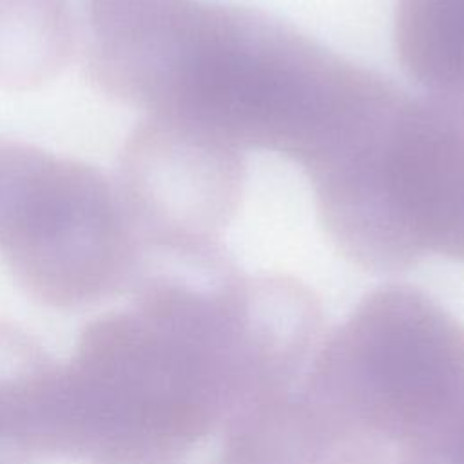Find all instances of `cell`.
I'll return each instance as SVG.
<instances>
[{
    "label": "cell",
    "instance_id": "1",
    "mask_svg": "<svg viewBox=\"0 0 464 464\" xmlns=\"http://www.w3.org/2000/svg\"><path fill=\"white\" fill-rule=\"evenodd\" d=\"M129 294L62 364L53 457L179 464L279 390L285 339L256 274L152 268Z\"/></svg>",
    "mask_w": 464,
    "mask_h": 464
},
{
    "label": "cell",
    "instance_id": "2",
    "mask_svg": "<svg viewBox=\"0 0 464 464\" xmlns=\"http://www.w3.org/2000/svg\"><path fill=\"white\" fill-rule=\"evenodd\" d=\"M373 71L353 65L256 7L201 2L163 107L239 150H270L301 167L332 138Z\"/></svg>",
    "mask_w": 464,
    "mask_h": 464
},
{
    "label": "cell",
    "instance_id": "3",
    "mask_svg": "<svg viewBox=\"0 0 464 464\" xmlns=\"http://www.w3.org/2000/svg\"><path fill=\"white\" fill-rule=\"evenodd\" d=\"M299 393L393 457L464 408V324L413 285H382L324 335Z\"/></svg>",
    "mask_w": 464,
    "mask_h": 464
},
{
    "label": "cell",
    "instance_id": "4",
    "mask_svg": "<svg viewBox=\"0 0 464 464\" xmlns=\"http://www.w3.org/2000/svg\"><path fill=\"white\" fill-rule=\"evenodd\" d=\"M0 250L18 286L56 310L129 292L145 254L118 185L83 161L53 154Z\"/></svg>",
    "mask_w": 464,
    "mask_h": 464
},
{
    "label": "cell",
    "instance_id": "5",
    "mask_svg": "<svg viewBox=\"0 0 464 464\" xmlns=\"http://www.w3.org/2000/svg\"><path fill=\"white\" fill-rule=\"evenodd\" d=\"M116 185L145 248L205 246L239 210L243 150L188 120L147 114L123 145Z\"/></svg>",
    "mask_w": 464,
    "mask_h": 464
},
{
    "label": "cell",
    "instance_id": "6",
    "mask_svg": "<svg viewBox=\"0 0 464 464\" xmlns=\"http://www.w3.org/2000/svg\"><path fill=\"white\" fill-rule=\"evenodd\" d=\"M382 181L420 256L464 261V107L406 94L386 134Z\"/></svg>",
    "mask_w": 464,
    "mask_h": 464
},
{
    "label": "cell",
    "instance_id": "7",
    "mask_svg": "<svg viewBox=\"0 0 464 464\" xmlns=\"http://www.w3.org/2000/svg\"><path fill=\"white\" fill-rule=\"evenodd\" d=\"M201 0H89L83 63L109 98L156 112L174 82Z\"/></svg>",
    "mask_w": 464,
    "mask_h": 464
},
{
    "label": "cell",
    "instance_id": "8",
    "mask_svg": "<svg viewBox=\"0 0 464 464\" xmlns=\"http://www.w3.org/2000/svg\"><path fill=\"white\" fill-rule=\"evenodd\" d=\"M214 464H393V457L337 424L297 390L230 424Z\"/></svg>",
    "mask_w": 464,
    "mask_h": 464
},
{
    "label": "cell",
    "instance_id": "9",
    "mask_svg": "<svg viewBox=\"0 0 464 464\" xmlns=\"http://www.w3.org/2000/svg\"><path fill=\"white\" fill-rule=\"evenodd\" d=\"M62 364L25 330L0 319V437L53 457Z\"/></svg>",
    "mask_w": 464,
    "mask_h": 464
},
{
    "label": "cell",
    "instance_id": "10",
    "mask_svg": "<svg viewBox=\"0 0 464 464\" xmlns=\"http://www.w3.org/2000/svg\"><path fill=\"white\" fill-rule=\"evenodd\" d=\"M393 42L417 85L464 107V0H397Z\"/></svg>",
    "mask_w": 464,
    "mask_h": 464
},
{
    "label": "cell",
    "instance_id": "11",
    "mask_svg": "<svg viewBox=\"0 0 464 464\" xmlns=\"http://www.w3.org/2000/svg\"><path fill=\"white\" fill-rule=\"evenodd\" d=\"M74 42L69 0H0V87L31 91L54 80Z\"/></svg>",
    "mask_w": 464,
    "mask_h": 464
},
{
    "label": "cell",
    "instance_id": "12",
    "mask_svg": "<svg viewBox=\"0 0 464 464\" xmlns=\"http://www.w3.org/2000/svg\"><path fill=\"white\" fill-rule=\"evenodd\" d=\"M49 158L42 149L0 138V237Z\"/></svg>",
    "mask_w": 464,
    "mask_h": 464
},
{
    "label": "cell",
    "instance_id": "13",
    "mask_svg": "<svg viewBox=\"0 0 464 464\" xmlns=\"http://www.w3.org/2000/svg\"><path fill=\"white\" fill-rule=\"evenodd\" d=\"M393 464H464V408L399 446Z\"/></svg>",
    "mask_w": 464,
    "mask_h": 464
},
{
    "label": "cell",
    "instance_id": "14",
    "mask_svg": "<svg viewBox=\"0 0 464 464\" xmlns=\"http://www.w3.org/2000/svg\"><path fill=\"white\" fill-rule=\"evenodd\" d=\"M33 459L24 446L0 437V464H31Z\"/></svg>",
    "mask_w": 464,
    "mask_h": 464
}]
</instances>
